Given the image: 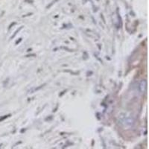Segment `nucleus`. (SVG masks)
Instances as JSON below:
<instances>
[{
    "label": "nucleus",
    "instance_id": "f257e3e1",
    "mask_svg": "<svg viewBox=\"0 0 149 149\" xmlns=\"http://www.w3.org/2000/svg\"><path fill=\"white\" fill-rule=\"evenodd\" d=\"M139 88H140V91L142 93H145L146 92V89H147V82L146 81H143L142 80L141 81L140 84H139Z\"/></svg>",
    "mask_w": 149,
    "mask_h": 149
}]
</instances>
